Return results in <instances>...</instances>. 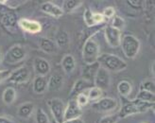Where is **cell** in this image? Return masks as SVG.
Instances as JSON below:
<instances>
[{"label": "cell", "instance_id": "e0dca14e", "mask_svg": "<svg viewBox=\"0 0 155 123\" xmlns=\"http://www.w3.org/2000/svg\"><path fill=\"white\" fill-rule=\"evenodd\" d=\"M48 79L45 76H37L33 81V91L37 95H42L48 90Z\"/></svg>", "mask_w": 155, "mask_h": 123}, {"label": "cell", "instance_id": "4316f807", "mask_svg": "<svg viewBox=\"0 0 155 123\" xmlns=\"http://www.w3.org/2000/svg\"><path fill=\"white\" fill-rule=\"evenodd\" d=\"M135 98L140 99V101H145V102L154 103L155 96H154V93H150V92H148V91L140 90V91H139V93L136 95V98Z\"/></svg>", "mask_w": 155, "mask_h": 123}, {"label": "cell", "instance_id": "ba28073f", "mask_svg": "<svg viewBox=\"0 0 155 123\" xmlns=\"http://www.w3.org/2000/svg\"><path fill=\"white\" fill-rule=\"evenodd\" d=\"M91 106H92V108L97 112L107 113V112H111L116 109V107L118 106V102L115 98L106 97V98H99L98 101H95Z\"/></svg>", "mask_w": 155, "mask_h": 123}, {"label": "cell", "instance_id": "ab89813d", "mask_svg": "<svg viewBox=\"0 0 155 123\" xmlns=\"http://www.w3.org/2000/svg\"><path fill=\"white\" fill-rule=\"evenodd\" d=\"M0 123H15V122L11 120L10 118H8L0 117Z\"/></svg>", "mask_w": 155, "mask_h": 123}, {"label": "cell", "instance_id": "60d3db41", "mask_svg": "<svg viewBox=\"0 0 155 123\" xmlns=\"http://www.w3.org/2000/svg\"><path fill=\"white\" fill-rule=\"evenodd\" d=\"M3 61V55H2V52L0 50V64H1V62Z\"/></svg>", "mask_w": 155, "mask_h": 123}, {"label": "cell", "instance_id": "6da1fadb", "mask_svg": "<svg viewBox=\"0 0 155 123\" xmlns=\"http://www.w3.org/2000/svg\"><path fill=\"white\" fill-rule=\"evenodd\" d=\"M153 106L154 103L145 102L140 101V99L134 98L133 101H129L128 102L124 103L117 115L119 118H125L127 117L131 116V115L145 113L152 108Z\"/></svg>", "mask_w": 155, "mask_h": 123}, {"label": "cell", "instance_id": "e575fe53", "mask_svg": "<svg viewBox=\"0 0 155 123\" xmlns=\"http://www.w3.org/2000/svg\"><path fill=\"white\" fill-rule=\"evenodd\" d=\"M102 15H103L104 19H108V20L112 19L115 15L114 8H113V7H107V8H105L103 12H102Z\"/></svg>", "mask_w": 155, "mask_h": 123}, {"label": "cell", "instance_id": "d4e9b609", "mask_svg": "<svg viewBox=\"0 0 155 123\" xmlns=\"http://www.w3.org/2000/svg\"><path fill=\"white\" fill-rule=\"evenodd\" d=\"M2 98L5 104L11 105L14 102L15 98H16V90L13 87H7L2 95Z\"/></svg>", "mask_w": 155, "mask_h": 123}, {"label": "cell", "instance_id": "277c9868", "mask_svg": "<svg viewBox=\"0 0 155 123\" xmlns=\"http://www.w3.org/2000/svg\"><path fill=\"white\" fill-rule=\"evenodd\" d=\"M121 48L125 56L129 59H134L141 48V43L138 38L131 34H126L121 38Z\"/></svg>", "mask_w": 155, "mask_h": 123}, {"label": "cell", "instance_id": "5bb4252c", "mask_svg": "<svg viewBox=\"0 0 155 123\" xmlns=\"http://www.w3.org/2000/svg\"><path fill=\"white\" fill-rule=\"evenodd\" d=\"M99 67H100V65L97 62H96L94 64H91V65H86L82 69L81 79L89 81L90 83H93Z\"/></svg>", "mask_w": 155, "mask_h": 123}, {"label": "cell", "instance_id": "74e56055", "mask_svg": "<svg viewBox=\"0 0 155 123\" xmlns=\"http://www.w3.org/2000/svg\"><path fill=\"white\" fill-rule=\"evenodd\" d=\"M128 4L134 8V9H139V8L142 7V1H131V0H129Z\"/></svg>", "mask_w": 155, "mask_h": 123}, {"label": "cell", "instance_id": "d6a6232c", "mask_svg": "<svg viewBox=\"0 0 155 123\" xmlns=\"http://www.w3.org/2000/svg\"><path fill=\"white\" fill-rule=\"evenodd\" d=\"M119 120V117L117 114H113V115H108V116H104L101 118L97 123H117Z\"/></svg>", "mask_w": 155, "mask_h": 123}, {"label": "cell", "instance_id": "ac0fdd59", "mask_svg": "<svg viewBox=\"0 0 155 123\" xmlns=\"http://www.w3.org/2000/svg\"><path fill=\"white\" fill-rule=\"evenodd\" d=\"M91 84L89 81H85L83 79H79L72 87V90L70 92V98H75L78 95H80L81 93H83L85 90L90 89L91 88Z\"/></svg>", "mask_w": 155, "mask_h": 123}, {"label": "cell", "instance_id": "8fae6325", "mask_svg": "<svg viewBox=\"0 0 155 123\" xmlns=\"http://www.w3.org/2000/svg\"><path fill=\"white\" fill-rule=\"evenodd\" d=\"M30 72L27 66H21L12 71L7 81L13 83H25L29 81Z\"/></svg>", "mask_w": 155, "mask_h": 123}, {"label": "cell", "instance_id": "f546056e", "mask_svg": "<svg viewBox=\"0 0 155 123\" xmlns=\"http://www.w3.org/2000/svg\"><path fill=\"white\" fill-rule=\"evenodd\" d=\"M36 122L37 123H50L48 115H46L45 112L41 108L37 109L36 111Z\"/></svg>", "mask_w": 155, "mask_h": 123}, {"label": "cell", "instance_id": "9c48e42d", "mask_svg": "<svg viewBox=\"0 0 155 123\" xmlns=\"http://www.w3.org/2000/svg\"><path fill=\"white\" fill-rule=\"evenodd\" d=\"M111 74L103 67H99L95 77L94 83L96 87L99 88L100 90L105 91L108 90L111 86Z\"/></svg>", "mask_w": 155, "mask_h": 123}, {"label": "cell", "instance_id": "8992f818", "mask_svg": "<svg viewBox=\"0 0 155 123\" xmlns=\"http://www.w3.org/2000/svg\"><path fill=\"white\" fill-rule=\"evenodd\" d=\"M27 57V49L21 45H14L3 56V63L6 65H15Z\"/></svg>", "mask_w": 155, "mask_h": 123}, {"label": "cell", "instance_id": "836d02e7", "mask_svg": "<svg viewBox=\"0 0 155 123\" xmlns=\"http://www.w3.org/2000/svg\"><path fill=\"white\" fill-rule=\"evenodd\" d=\"M140 90H144V91H148L150 92V93H154L155 91V83L153 81H144L141 83V87Z\"/></svg>", "mask_w": 155, "mask_h": 123}, {"label": "cell", "instance_id": "8d00e7d4", "mask_svg": "<svg viewBox=\"0 0 155 123\" xmlns=\"http://www.w3.org/2000/svg\"><path fill=\"white\" fill-rule=\"evenodd\" d=\"M11 73H12L11 70H0V82L9 79Z\"/></svg>", "mask_w": 155, "mask_h": 123}, {"label": "cell", "instance_id": "1f68e13d", "mask_svg": "<svg viewBox=\"0 0 155 123\" xmlns=\"http://www.w3.org/2000/svg\"><path fill=\"white\" fill-rule=\"evenodd\" d=\"M76 101H77V103L79 104V106L80 107H84V106H86L88 103H89V98H88V96H87V94L85 93V92H83V93H81L80 95H78L77 97H76Z\"/></svg>", "mask_w": 155, "mask_h": 123}, {"label": "cell", "instance_id": "5b68a950", "mask_svg": "<svg viewBox=\"0 0 155 123\" xmlns=\"http://www.w3.org/2000/svg\"><path fill=\"white\" fill-rule=\"evenodd\" d=\"M16 12L9 6L0 3V22L9 29H14L18 24Z\"/></svg>", "mask_w": 155, "mask_h": 123}, {"label": "cell", "instance_id": "4dcf8cb0", "mask_svg": "<svg viewBox=\"0 0 155 123\" xmlns=\"http://www.w3.org/2000/svg\"><path fill=\"white\" fill-rule=\"evenodd\" d=\"M93 13L91 10L89 9H86L84 12V14H83V19H84V22L85 24H86L89 28H92V27H95V22H94V19H93Z\"/></svg>", "mask_w": 155, "mask_h": 123}, {"label": "cell", "instance_id": "7402d4cb", "mask_svg": "<svg viewBox=\"0 0 155 123\" xmlns=\"http://www.w3.org/2000/svg\"><path fill=\"white\" fill-rule=\"evenodd\" d=\"M61 67L66 74H71L74 72L76 68V60L75 57L71 54H66L61 60Z\"/></svg>", "mask_w": 155, "mask_h": 123}, {"label": "cell", "instance_id": "44dd1931", "mask_svg": "<svg viewBox=\"0 0 155 123\" xmlns=\"http://www.w3.org/2000/svg\"><path fill=\"white\" fill-rule=\"evenodd\" d=\"M56 45L57 48L61 49H65L69 47V43H70V38L69 34L64 29H60L56 34Z\"/></svg>", "mask_w": 155, "mask_h": 123}, {"label": "cell", "instance_id": "2e32d148", "mask_svg": "<svg viewBox=\"0 0 155 123\" xmlns=\"http://www.w3.org/2000/svg\"><path fill=\"white\" fill-rule=\"evenodd\" d=\"M34 70L38 76H46L50 72V65L45 59L37 57L34 60Z\"/></svg>", "mask_w": 155, "mask_h": 123}, {"label": "cell", "instance_id": "d6986e66", "mask_svg": "<svg viewBox=\"0 0 155 123\" xmlns=\"http://www.w3.org/2000/svg\"><path fill=\"white\" fill-rule=\"evenodd\" d=\"M64 80L63 76L60 73H54L48 79V89L49 91H58L61 89V87L64 85Z\"/></svg>", "mask_w": 155, "mask_h": 123}, {"label": "cell", "instance_id": "7c38bea8", "mask_svg": "<svg viewBox=\"0 0 155 123\" xmlns=\"http://www.w3.org/2000/svg\"><path fill=\"white\" fill-rule=\"evenodd\" d=\"M82 116V109L77 103L76 99H71L69 101L67 105L65 106L64 112V121L71 120L75 118H80Z\"/></svg>", "mask_w": 155, "mask_h": 123}, {"label": "cell", "instance_id": "30bf717a", "mask_svg": "<svg viewBox=\"0 0 155 123\" xmlns=\"http://www.w3.org/2000/svg\"><path fill=\"white\" fill-rule=\"evenodd\" d=\"M104 36L107 43L110 47L115 48H118L121 43V32L114 28L110 25H108L104 28Z\"/></svg>", "mask_w": 155, "mask_h": 123}, {"label": "cell", "instance_id": "4fadbf2b", "mask_svg": "<svg viewBox=\"0 0 155 123\" xmlns=\"http://www.w3.org/2000/svg\"><path fill=\"white\" fill-rule=\"evenodd\" d=\"M19 27L24 29L25 32L30 33V34H36L39 33L42 30V26L39 22L29 20L27 18H22L18 21Z\"/></svg>", "mask_w": 155, "mask_h": 123}, {"label": "cell", "instance_id": "484cf974", "mask_svg": "<svg viewBox=\"0 0 155 123\" xmlns=\"http://www.w3.org/2000/svg\"><path fill=\"white\" fill-rule=\"evenodd\" d=\"M82 3L83 1H81V0H66V1L64 2L63 11L64 12H72L76 11L78 8H80Z\"/></svg>", "mask_w": 155, "mask_h": 123}, {"label": "cell", "instance_id": "d590c367", "mask_svg": "<svg viewBox=\"0 0 155 123\" xmlns=\"http://www.w3.org/2000/svg\"><path fill=\"white\" fill-rule=\"evenodd\" d=\"M93 19H94L95 25H101L104 22V17L102 13H99V12L93 13Z\"/></svg>", "mask_w": 155, "mask_h": 123}, {"label": "cell", "instance_id": "603a6c76", "mask_svg": "<svg viewBox=\"0 0 155 123\" xmlns=\"http://www.w3.org/2000/svg\"><path fill=\"white\" fill-rule=\"evenodd\" d=\"M35 106L32 102H25L18 107L17 115L22 118H28L34 111Z\"/></svg>", "mask_w": 155, "mask_h": 123}, {"label": "cell", "instance_id": "ffe728a7", "mask_svg": "<svg viewBox=\"0 0 155 123\" xmlns=\"http://www.w3.org/2000/svg\"><path fill=\"white\" fill-rule=\"evenodd\" d=\"M39 47H40V48L44 52L48 53V54L55 53L58 49L55 42L49 39V38H46V37H42L39 39Z\"/></svg>", "mask_w": 155, "mask_h": 123}, {"label": "cell", "instance_id": "83f0119b", "mask_svg": "<svg viewBox=\"0 0 155 123\" xmlns=\"http://www.w3.org/2000/svg\"><path fill=\"white\" fill-rule=\"evenodd\" d=\"M102 94H103L102 90H100L99 88H97L96 86H93V87H91L88 90L87 96H88L89 101H98V99L102 97Z\"/></svg>", "mask_w": 155, "mask_h": 123}, {"label": "cell", "instance_id": "f35d334b", "mask_svg": "<svg viewBox=\"0 0 155 123\" xmlns=\"http://www.w3.org/2000/svg\"><path fill=\"white\" fill-rule=\"evenodd\" d=\"M64 123H84L82 118H75V119H71V120H66Z\"/></svg>", "mask_w": 155, "mask_h": 123}, {"label": "cell", "instance_id": "7a4b0ae2", "mask_svg": "<svg viewBox=\"0 0 155 123\" xmlns=\"http://www.w3.org/2000/svg\"><path fill=\"white\" fill-rule=\"evenodd\" d=\"M97 63L99 64L100 67L105 68L109 72H120L126 69L128 66L127 63L123 59L114 54H109V53L100 54L97 59Z\"/></svg>", "mask_w": 155, "mask_h": 123}, {"label": "cell", "instance_id": "52a82bcc", "mask_svg": "<svg viewBox=\"0 0 155 123\" xmlns=\"http://www.w3.org/2000/svg\"><path fill=\"white\" fill-rule=\"evenodd\" d=\"M49 110L52 114V117L56 123H64V112H65V104L63 99L54 98L48 101Z\"/></svg>", "mask_w": 155, "mask_h": 123}, {"label": "cell", "instance_id": "f1b7e54d", "mask_svg": "<svg viewBox=\"0 0 155 123\" xmlns=\"http://www.w3.org/2000/svg\"><path fill=\"white\" fill-rule=\"evenodd\" d=\"M111 27H113L114 28L119 30L121 32L122 29L125 28V26H126V22L124 20L121 16L119 15H114V16L112 18V23H111Z\"/></svg>", "mask_w": 155, "mask_h": 123}, {"label": "cell", "instance_id": "3957f363", "mask_svg": "<svg viewBox=\"0 0 155 123\" xmlns=\"http://www.w3.org/2000/svg\"><path fill=\"white\" fill-rule=\"evenodd\" d=\"M100 55V48L98 43L93 37H90L85 41L82 47V61L86 65H91L97 62Z\"/></svg>", "mask_w": 155, "mask_h": 123}, {"label": "cell", "instance_id": "cb8c5ba5", "mask_svg": "<svg viewBox=\"0 0 155 123\" xmlns=\"http://www.w3.org/2000/svg\"><path fill=\"white\" fill-rule=\"evenodd\" d=\"M117 91L121 97L128 98L133 91V85L128 80H122L117 84Z\"/></svg>", "mask_w": 155, "mask_h": 123}, {"label": "cell", "instance_id": "9a60e30c", "mask_svg": "<svg viewBox=\"0 0 155 123\" xmlns=\"http://www.w3.org/2000/svg\"><path fill=\"white\" fill-rule=\"evenodd\" d=\"M41 10L45 12L46 14L50 15L52 17L55 18H60L61 16H63L64 14V11L61 8H60L59 6L53 4L51 2H45L41 6Z\"/></svg>", "mask_w": 155, "mask_h": 123}]
</instances>
